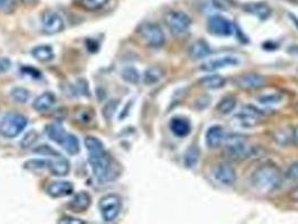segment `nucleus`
<instances>
[{
  "instance_id": "12",
  "label": "nucleus",
  "mask_w": 298,
  "mask_h": 224,
  "mask_svg": "<svg viewBox=\"0 0 298 224\" xmlns=\"http://www.w3.org/2000/svg\"><path fill=\"white\" fill-rule=\"evenodd\" d=\"M240 60L234 55L220 56V58L208 60V62L201 65V71L204 72H216L218 70H222L226 68L236 66L239 65Z\"/></svg>"
},
{
  "instance_id": "40",
  "label": "nucleus",
  "mask_w": 298,
  "mask_h": 224,
  "mask_svg": "<svg viewBox=\"0 0 298 224\" xmlns=\"http://www.w3.org/2000/svg\"><path fill=\"white\" fill-rule=\"evenodd\" d=\"M12 68V60L6 58H0V74L8 72Z\"/></svg>"
},
{
  "instance_id": "14",
  "label": "nucleus",
  "mask_w": 298,
  "mask_h": 224,
  "mask_svg": "<svg viewBox=\"0 0 298 224\" xmlns=\"http://www.w3.org/2000/svg\"><path fill=\"white\" fill-rule=\"evenodd\" d=\"M48 168L54 176L64 177L68 175L71 166H70V162L66 160V158L58 152L56 155L50 156Z\"/></svg>"
},
{
  "instance_id": "27",
  "label": "nucleus",
  "mask_w": 298,
  "mask_h": 224,
  "mask_svg": "<svg viewBox=\"0 0 298 224\" xmlns=\"http://www.w3.org/2000/svg\"><path fill=\"white\" fill-rule=\"evenodd\" d=\"M236 108V99L234 96H228L218 102L216 106L218 112H220L221 114H230L231 112H234Z\"/></svg>"
},
{
  "instance_id": "29",
  "label": "nucleus",
  "mask_w": 298,
  "mask_h": 224,
  "mask_svg": "<svg viewBox=\"0 0 298 224\" xmlns=\"http://www.w3.org/2000/svg\"><path fill=\"white\" fill-rule=\"evenodd\" d=\"M121 76H122L126 82L130 84H138L140 82V74H139L138 70L132 66H127L122 70L121 72Z\"/></svg>"
},
{
  "instance_id": "17",
  "label": "nucleus",
  "mask_w": 298,
  "mask_h": 224,
  "mask_svg": "<svg viewBox=\"0 0 298 224\" xmlns=\"http://www.w3.org/2000/svg\"><path fill=\"white\" fill-rule=\"evenodd\" d=\"M74 192V186L70 182H53L48 188V194L53 198H65L72 195Z\"/></svg>"
},
{
  "instance_id": "23",
  "label": "nucleus",
  "mask_w": 298,
  "mask_h": 224,
  "mask_svg": "<svg viewBox=\"0 0 298 224\" xmlns=\"http://www.w3.org/2000/svg\"><path fill=\"white\" fill-rule=\"evenodd\" d=\"M54 104H55V96L50 92H46V93H44V94L40 96L34 101V104H32V108H34L36 111L42 112V111L48 110L50 106H53Z\"/></svg>"
},
{
  "instance_id": "15",
  "label": "nucleus",
  "mask_w": 298,
  "mask_h": 224,
  "mask_svg": "<svg viewBox=\"0 0 298 224\" xmlns=\"http://www.w3.org/2000/svg\"><path fill=\"white\" fill-rule=\"evenodd\" d=\"M244 10L248 12L249 15L257 17L258 20L264 22L269 20L272 15V10L267 4L264 2H250L246 4L244 6Z\"/></svg>"
},
{
  "instance_id": "34",
  "label": "nucleus",
  "mask_w": 298,
  "mask_h": 224,
  "mask_svg": "<svg viewBox=\"0 0 298 224\" xmlns=\"http://www.w3.org/2000/svg\"><path fill=\"white\" fill-rule=\"evenodd\" d=\"M258 100L260 104L264 106L277 104H280L282 101V94H280V93H274V94H267V96H260Z\"/></svg>"
},
{
  "instance_id": "43",
  "label": "nucleus",
  "mask_w": 298,
  "mask_h": 224,
  "mask_svg": "<svg viewBox=\"0 0 298 224\" xmlns=\"http://www.w3.org/2000/svg\"><path fill=\"white\" fill-rule=\"evenodd\" d=\"M290 198L292 202L294 203H298V185L296 186V188L292 190L290 194Z\"/></svg>"
},
{
  "instance_id": "16",
  "label": "nucleus",
  "mask_w": 298,
  "mask_h": 224,
  "mask_svg": "<svg viewBox=\"0 0 298 224\" xmlns=\"http://www.w3.org/2000/svg\"><path fill=\"white\" fill-rule=\"evenodd\" d=\"M170 128L176 137L185 138L192 132V124L190 120L184 118V116H175L170 120Z\"/></svg>"
},
{
  "instance_id": "37",
  "label": "nucleus",
  "mask_w": 298,
  "mask_h": 224,
  "mask_svg": "<svg viewBox=\"0 0 298 224\" xmlns=\"http://www.w3.org/2000/svg\"><path fill=\"white\" fill-rule=\"evenodd\" d=\"M118 106H119V101H116V100H112V101H110L109 104H106V106H104V118L108 119V120H110L111 118H112V116L116 112V110H117Z\"/></svg>"
},
{
  "instance_id": "18",
  "label": "nucleus",
  "mask_w": 298,
  "mask_h": 224,
  "mask_svg": "<svg viewBox=\"0 0 298 224\" xmlns=\"http://www.w3.org/2000/svg\"><path fill=\"white\" fill-rule=\"evenodd\" d=\"M206 142L208 148L216 149L220 147L224 142V132L221 126H212L210 127L206 134Z\"/></svg>"
},
{
  "instance_id": "30",
  "label": "nucleus",
  "mask_w": 298,
  "mask_h": 224,
  "mask_svg": "<svg viewBox=\"0 0 298 224\" xmlns=\"http://www.w3.org/2000/svg\"><path fill=\"white\" fill-rule=\"evenodd\" d=\"M109 0H80V4L89 12H96L104 8Z\"/></svg>"
},
{
  "instance_id": "41",
  "label": "nucleus",
  "mask_w": 298,
  "mask_h": 224,
  "mask_svg": "<svg viewBox=\"0 0 298 224\" xmlns=\"http://www.w3.org/2000/svg\"><path fill=\"white\" fill-rule=\"evenodd\" d=\"M58 223H76V224H86V222H84L83 220H78V218H74L71 216H63L60 220L58 221Z\"/></svg>"
},
{
  "instance_id": "36",
  "label": "nucleus",
  "mask_w": 298,
  "mask_h": 224,
  "mask_svg": "<svg viewBox=\"0 0 298 224\" xmlns=\"http://www.w3.org/2000/svg\"><path fill=\"white\" fill-rule=\"evenodd\" d=\"M284 177L290 182H292V183L298 184V162H294V164L288 168V170L286 172V175Z\"/></svg>"
},
{
  "instance_id": "45",
  "label": "nucleus",
  "mask_w": 298,
  "mask_h": 224,
  "mask_svg": "<svg viewBox=\"0 0 298 224\" xmlns=\"http://www.w3.org/2000/svg\"><path fill=\"white\" fill-rule=\"evenodd\" d=\"M294 140H295V142L298 144V127H296L294 130Z\"/></svg>"
},
{
  "instance_id": "7",
  "label": "nucleus",
  "mask_w": 298,
  "mask_h": 224,
  "mask_svg": "<svg viewBox=\"0 0 298 224\" xmlns=\"http://www.w3.org/2000/svg\"><path fill=\"white\" fill-rule=\"evenodd\" d=\"M139 35L145 43L152 48H160L165 44V34L160 25L145 22L138 30Z\"/></svg>"
},
{
  "instance_id": "1",
  "label": "nucleus",
  "mask_w": 298,
  "mask_h": 224,
  "mask_svg": "<svg viewBox=\"0 0 298 224\" xmlns=\"http://www.w3.org/2000/svg\"><path fill=\"white\" fill-rule=\"evenodd\" d=\"M86 147L89 152V162L93 174L101 184L114 182L120 176V167L106 152L104 144L96 137L86 138Z\"/></svg>"
},
{
  "instance_id": "6",
  "label": "nucleus",
  "mask_w": 298,
  "mask_h": 224,
  "mask_svg": "<svg viewBox=\"0 0 298 224\" xmlns=\"http://www.w3.org/2000/svg\"><path fill=\"white\" fill-rule=\"evenodd\" d=\"M165 24L168 27L170 32L175 36H180L186 34L192 26V20L190 17L183 12H170L165 17Z\"/></svg>"
},
{
  "instance_id": "46",
  "label": "nucleus",
  "mask_w": 298,
  "mask_h": 224,
  "mask_svg": "<svg viewBox=\"0 0 298 224\" xmlns=\"http://www.w3.org/2000/svg\"><path fill=\"white\" fill-rule=\"evenodd\" d=\"M290 18H292V22H294V24H295V26H296V27L298 28V20H297V18H296V17L294 16V15H292V14H290Z\"/></svg>"
},
{
  "instance_id": "47",
  "label": "nucleus",
  "mask_w": 298,
  "mask_h": 224,
  "mask_svg": "<svg viewBox=\"0 0 298 224\" xmlns=\"http://www.w3.org/2000/svg\"><path fill=\"white\" fill-rule=\"evenodd\" d=\"M290 50H290L292 53H294V54H297L298 55V46H292V48Z\"/></svg>"
},
{
  "instance_id": "19",
  "label": "nucleus",
  "mask_w": 298,
  "mask_h": 224,
  "mask_svg": "<svg viewBox=\"0 0 298 224\" xmlns=\"http://www.w3.org/2000/svg\"><path fill=\"white\" fill-rule=\"evenodd\" d=\"M211 48H210V45L204 40H196L190 48V55L194 60L206 58L208 56L211 55Z\"/></svg>"
},
{
  "instance_id": "28",
  "label": "nucleus",
  "mask_w": 298,
  "mask_h": 224,
  "mask_svg": "<svg viewBox=\"0 0 298 224\" xmlns=\"http://www.w3.org/2000/svg\"><path fill=\"white\" fill-rule=\"evenodd\" d=\"M60 147H63L64 150H66L70 155H76L80 152V142L78 139L72 134H68L66 138L64 139V142L60 144Z\"/></svg>"
},
{
  "instance_id": "33",
  "label": "nucleus",
  "mask_w": 298,
  "mask_h": 224,
  "mask_svg": "<svg viewBox=\"0 0 298 224\" xmlns=\"http://www.w3.org/2000/svg\"><path fill=\"white\" fill-rule=\"evenodd\" d=\"M48 167V160H30L25 162L24 168L27 170H40Z\"/></svg>"
},
{
  "instance_id": "24",
  "label": "nucleus",
  "mask_w": 298,
  "mask_h": 224,
  "mask_svg": "<svg viewBox=\"0 0 298 224\" xmlns=\"http://www.w3.org/2000/svg\"><path fill=\"white\" fill-rule=\"evenodd\" d=\"M200 156H201V152L198 146L192 144L190 146L188 150L184 154V165L188 170H193V168L196 167L200 160Z\"/></svg>"
},
{
  "instance_id": "13",
  "label": "nucleus",
  "mask_w": 298,
  "mask_h": 224,
  "mask_svg": "<svg viewBox=\"0 0 298 224\" xmlns=\"http://www.w3.org/2000/svg\"><path fill=\"white\" fill-rule=\"evenodd\" d=\"M264 114L262 111L258 110L256 106H246L242 109L238 114L236 116V119L242 127H256L259 124V120Z\"/></svg>"
},
{
  "instance_id": "3",
  "label": "nucleus",
  "mask_w": 298,
  "mask_h": 224,
  "mask_svg": "<svg viewBox=\"0 0 298 224\" xmlns=\"http://www.w3.org/2000/svg\"><path fill=\"white\" fill-rule=\"evenodd\" d=\"M226 152L234 160H246L252 158L256 149L250 146L248 142L238 134H231L224 138Z\"/></svg>"
},
{
  "instance_id": "38",
  "label": "nucleus",
  "mask_w": 298,
  "mask_h": 224,
  "mask_svg": "<svg viewBox=\"0 0 298 224\" xmlns=\"http://www.w3.org/2000/svg\"><path fill=\"white\" fill-rule=\"evenodd\" d=\"M34 152L35 154H38V155H43V156H54L58 154L56 150H54L53 148H50L48 144H43V146H40L34 149Z\"/></svg>"
},
{
  "instance_id": "42",
  "label": "nucleus",
  "mask_w": 298,
  "mask_h": 224,
  "mask_svg": "<svg viewBox=\"0 0 298 224\" xmlns=\"http://www.w3.org/2000/svg\"><path fill=\"white\" fill-rule=\"evenodd\" d=\"M22 72H25L26 74H30V76L32 78H40V73L38 71H36V70H34L30 66H25L24 68H22Z\"/></svg>"
},
{
  "instance_id": "4",
  "label": "nucleus",
  "mask_w": 298,
  "mask_h": 224,
  "mask_svg": "<svg viewBox=\"0 0 298 224\" xmlns=\"http://www.w3.org/2000/svg\"><path fill=\"white\" fill-rule=\"evenodd\" d=\"M27 124L28 121L26 116L17 112H10L4 116L0 122V134L9 139L16 138L27 127Z\"/></svg>"
},
{
  "instance_id": "11",
  "label": "nucleus",
  "mask_w": 298,
  "mask_h": 224,
  "mask_svg": "<svg viewBox=\"0 0 298 224\" xmlns=\"http://www.w3.org/2000/svg\"><path fill=\"white\" fill-rule=\"evenodd\" d=\"M236 86L246 91H254L266 84V78L257 73H246L234 78Z\"/></svg>"
},
{
  "instance_id": "8",
  "label": "nucleus",
  "mask_w": 298,
  "mask_h": 224,
  "mask_svg": "<svg viewBox=\"0 0 298 224\" xmlns=\"http://www.w3.org/2000/svg\"><path fill=\"white\" fill-rule=\"evenodd\" d=\"M208 30L210 34L218 37H229L236 32L234 22L221 15H214L208 18Z\"/></svg>"
},
{
  "instance_id": "44",
  "label": "nucleus",
  "mask_w": 298,
  "mask_h": 224,
  "mask_svg": "<svg viewBox=\"0 0 298 224\" xmlns=\"http://www.w3.org/2000/svg\"><path fill=\"white\" fill-rule=\"evenodd\" d=\"M20 2L25 4H35L37 0H20Z\"/></svg>"
},
{
  "instance_id": "35",
  "label": "nucleus",
  "mask_w": 298,
  "mask_h": 224,
  "mask_svg": "<svg viewBox=\"0 0 298 224\" xmlns=\"http://www.w3.org/2000/svg\"><path fill=\"white\" fill-rule=\"evenodd\" d=\"M93 118H94V114L91 109H81L80 112H78V122L84 124H89L92 122Z\"/></svg>"
},
{
  "instance_id": "32",
  "label": "nucleus",
  "mask_w": 298,
  "mask_h": 224,
  "mask_svg": "<svg viewBox=\"0 0 298 224\" xmlns=\"http://www.w3.org/2000/svg\"><path fill=\"white\" fill-rule=\"evenodd\" d=\"M40 136H38V132H35V130H30V132H27L25 134V137L22 138V142H20V146L27 149V148H30L34 146V144L37 142V140H38Z\"/></svg>"
},
{
  "instance_id": "21",
  "label": "nucleus",
  "mask_w": 298,
  "mask_h": 224,
  "mask_svg": "<svg viewBox=\"0 0 298 224\" xmlns=\"http://www.w3.org/2000/svg\"><path fill=\"white\" fill-rule=\"evenodd\" d=\"M226 80L223 76H218V74H213V76H204L200 80V84L203 88H208V90H218V88H224Z\"/></svg>"
},
{
  "instance_id": "26",
  "label": "nucleus",
  "mask_w": 298,
  "mask_h": 224,
  "mask_svg": "<svg viewBox=\"0 0 298 224\" xmlns=\"http://www.w3.org/2000/svg\"><path fill=\"white\" fill-rule=\"evenodd\" d=\"M162 78H164V71H162V68L158 66L149 68L145 72V74H144V83H145L146 86H154V84L160 82Z\"/></svg>"
},
{
  "instance_id": "5",
  "label": "nucleus",
  "mask_w": 298,
  "mask_h": 224,
  "mask_svg": "<svg viewBox=\"0 0 298 224\" xmlns=\"http://www.w3.org/2000/svg\"><path fill=\"white\" fill-rule=\"evenodd\" d=\"M122 208V200L117 194H108L104 196L99 202V210L104 222H114L117 220Z\"/></svg>"
},
{
  "instance_id": "31",
  "label": "nucleus",
  "mask_w": 298,
  "mask_h": 224,
  "mask_svg": "<svg viewBox=\"0 0 298 224\" xmlns=\"http://www.w3.org/2000/svg\"><path fill=\"white\" fill-rule=\"evenodd\" d=\"M12 99L15 100L18 104H26L30 99V92L24 88H15L12 91Z\"/></svg>"
},
{
  "instance_id": "39",
  "label": "nucleus",
  "mask_w": 298,
  "mask_h": 224,
  "mask_svg": "<svg viewBox=\"0 0 298 224\" xmlns=\"http://www.w3.org/2000/svg\"><path fill=\"white\" fill-rule=\"evenodd\" d=\"M15 9V0H0V12L9 14Z\"/></svg>"
},
{
  "instance_id": "22",
  "label": "nucleus",
  "mask_w": 298,
  "mask_h": 224,
  "mask_svg": "<svg viewBox=\"0 0 298 224\" xmlns=\"http://www.w3.org/2000/svg\"><path fill=\"white\" fill-rule=\"evenodd\" d=\"M46 134H48V136L50 140H53L54 142H56L60 146L68 134V132H66V130H65L62 126L56 124H48V127H46Z\"/></svg>"
},
{
  "instance_id": "9",
  "label": "nucleus",
  "mask_w": 298,
  "mask_h": 224,
  "mask_svg": "<svg viewBox=\"0 0 298 224\" xmlns=\"http://www.w3.org/2000/svg\"><path fill=\"white\" fill-rule=\"evenodd\" d=\"M214 180L223 186H232L236 182V172L229 162H218L212 170Z\"/></svg>"
},
{
  "instance_id": "10",
  "label": "nucleus",
  "mask_w": 298,
  "mask_h": 224,
  "mask_svg": "<svg viewBox=\"0 0 298 224\" xmlns=\"http://www.w3.org/2000/svg\"><path fill=\"white\" fill-rule=\"evenodd\" d=\"M42 27L46 35H56L64 30V20L58 12H46L42 16Z\"/></svg>"
},
{
  "instance_id": "20",
  "label": "nucleus",
  "mask_w": 298,
  "mask_h": 224,
  "mask_svg": "<svg viewBox=\"0 0 298 224\" xmlns=\"http://www.w3.org/2000/svg\"><path fill=\"white\" fill-rule=\"evenodd\" d=\"M91 196L86 192H81L74 196V198L71 200V203H70V208H71L74 212H86V210L91 206Z\"/></svg>"
},
{
  "instance_id": "25",
  "label": "nucleus",
  "mask_w": 298,
  "mask_h": 224,
  "mask_svg": "<svg viewBox=\"0 0 298 224\" xmlns=\"http://www.w3.org/2000/svg\"><path fill=\"white\" fill-rule=\"evenodd\" d=\"M32 55L34 56V58L40 60V62H50V60H52L54 58V52L50 46L48 45H42V46H37L34 50H32Z\"/></svg>"
},
{
  "instance_id": "2",
  "label": "nucleus",
  "mask_w": 298,
  "mask_h": 224,
  "mask_svg": "<svg viewBox=\"0 0 298 224\" xmlns=\"http://www.w3.org/2000/svg\"><path fill=\"white\" fill-rule=\"evenodd\" d=\"M284 180L282 170L274 164H264L258 167L250 177L252 188L262 194L272 193L280 188Z\"/></svg>"
}]
</instances>
